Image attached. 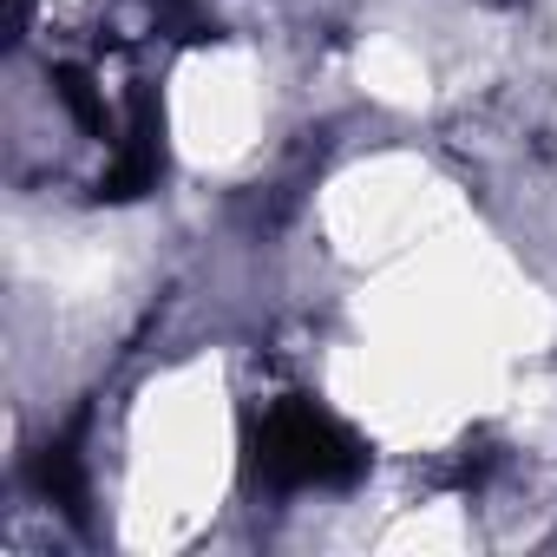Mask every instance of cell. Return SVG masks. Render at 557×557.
Instances as JSON below:
<instances>
[{"label": "cell", "instance_id": "obj_1", "mask_svg": "<svg viewBox=\"0 0 557 557\" xmlns=\"http://www.w3.org/2000/svg\"><path fill=\"white\" fill-rule=\"evenodd\" d=\"M342 453V440L329 433V420H315V413H283L269 426V466H283V472H296V479H329V472H342L348 459H335Z\"/></svg>", "mask_w": 557, "mask_h": 557}]
</instances>
